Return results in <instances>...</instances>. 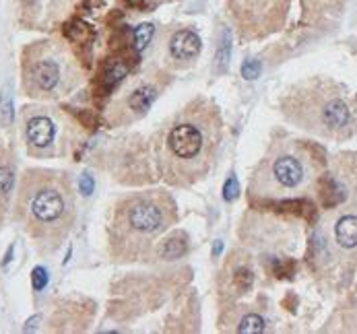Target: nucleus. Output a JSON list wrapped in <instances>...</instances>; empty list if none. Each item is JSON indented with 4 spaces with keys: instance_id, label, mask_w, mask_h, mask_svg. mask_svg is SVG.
I'll return each instance as SVG.
<instances>
[{
    "instance_id": "obj_3",
    "label": "nucleus",
    "mask_w": 357,
    "mask_h": 334,
    "mask_svg": "<svg viewBox=\"0 0 357 334\" xmlns=\"http://www.w3.org/2000/svg\"><path fill=\"white\" fill-rule=\"evenodd\" d=\"M176 200L163 190L124 196L110 223V254L116 262H147L157 256L159 239L176 225Z\"/></svg>"
},
{
    "instance_id": "obj_7",
    "label": "nucleus",
    "mask_w": 357,
    "mask_h": 334,
    "mask_svg": "<svg viewBox=\"0 0 357 334\" xmlns=\"http://www.w3.org/2000/svg\"><path fill=\"white\" fill-rule=\"evenodd\" d=\"M291 0H225L227 13L244 40H260L279 32Z\"/></svg>"
},
{
    "instance_id": "obj_21",
    "label": "nucleus",
    "mask_w": 357,
    "mask_h": 334,
    "mask_svg": "<svg viewBox=\"0 0 357 334\" xmlns=\"http://www.w3.org/2000/svg\"><path fill=\"white\" fill-rule=\"evenodd\" d=\"M48 270L44 268V266H36L34 270H32V285H34V289L36 291H42L46 285H48Z\"/></svg>"
},
{
    "instance_id": "obj_18",
    "label": "nucleus",
    "mask_w": 357,
    "mask_h": 334,
    "mask_svg": "<svg viewBox=\"0 0 357 334\" xmlns=\"http://www.w3.org/2000/svg\"><path fill=\"white\" fill-rule=\"evenodd\" d=\"M153 36H155V25H153V23H143V25H139V27L133 32L135 50H137V52H143V50L151 44Z\"/></svg>"
},
{
    "instance_id": "obj_9",
    "label": "nucleus",
    "mask_w": 357,
    "mask_h": 334,
    "mask_svg": "<svg viewBox=\"0 0 357 334\" xmlns=\"http://www.w3.org/2000/svg\"><path fill=\"white\" fill-rule=\"evenodd\" d=\"M200 38L192 29H178L168 40V58L174 67H188L192 64L200 54Z\"/></svg>"
},
{
    "instance_id": "obj_26",
    "label": "nucleus",
    "mask_w": 357,
    "mask_h": 334,
    "mask_svg": "<svg viewBox=\"0 0 357 334\" xmlns=\"http://www.w3.org/2000/svg\"><path fill=\"white\" fill-rule=\"evenodd\" d=\"M155 3H172V0H155Z\"/></svg>"
},
{
    "instance_id": "obj_16",
    "label": "nucleus",
    "mask_w": 357,
    "mask_h": 334,
    "mask_svg": "<svg viewBox=\"0 0 357 334\" xmlns=\"http://www.w3.org/2000/svg\"><path fill=\"white\" fill-rule=\"evenodd\" d=\"M229 54H231V36L227 27H221L219 32V44H217V73H223L229 64Z\"/></svg>"
},
{
    "instance_id": "obj_23",
    "label": "nucleus",
    "mask_w": 357,
    "mask_h": 334,
    "mask_svg": "<svg viewBox=\"0 0 357 334\" xmlns=\"http://www.w3.org/2000/svg\"><path fill=\"white\" fill-rule=\"evenodd\" d=\"M238 194H240L238 180H235V176H229V180L225 182V188H223V198H225L227 202H231V200L238 198Z\"/></svg>"
},
{
    "instance_id": "obj_20",
    "label": "nucleus",
    "mask_w": 357,
    "mask_h": 334,
    "mask_svg": "<svg viewBox=\"0 0 357 334\" xmlns=\"http://www.w3.org/2000/svg\"><path fill=\"white\" fill-rule=\"evenodd\" d=\"M15 188V176L9 167L0 165V196H7Z\"/></svg>"
},
{
    "instance_id": "obj_15",
    "label": "nucleus",
    "mask_w": 357,
    "mask_h": 334,
    "mask_svg": "<svg viewBox=\"0 0 357 334\" xmlns=\"http://www.w3.org/2000/svg\"><path fill=\"white\" fill-rule=\"evenodd\" d=\"M186 250H188L186 235H184V233H174L168 241H163V243L157 248V258L176 260V258H180Z\"/></svg>"
},
{
    "instance_id": "obj_8",
    "label": "nucleus",
    "mask_w": 357,
    "mask_h": 334,
    "mask_svg": "<svg viewBox=\"0 0 357 334\" xmlns=\"http://www.w3.org/2000/svg\"><path fill=\"white\" fill-rule=\"evenodd\" d=\"M157 97V89L153 85H139L133 91H126L122 97H118L112 106L110 112V122L116 126H124L128 122L139 120L141 116H145L151 108V104Z\"/></svg>"
},
{
    "instance_id": "obj_1",
    "label": "nucleus",
    "mask_w": 357,
    "mask_h": 334,
    "mask_svg": "<svg viewBox=\"0 0 357 334\" xmlns=\"http://www.w3.org/2000/svg\"><path fill=\"white\" fill-rule=\"evenodd\" d=\"M223 143L219 108L192 99L153 136V153L161 180L174 188H188L209 176Z\"/></svg>"
},
{
    "instance_id": "obj_12",
    "label": "nucleus",
    "mask_w": 357,
    "mask_h": 334,
    "mask_svg": "<svg viewBox=\"0 0 357 334\" xmlns=\"http://www.w3.org/2000/svg\"><path fill=\"white\" fill-rule=\"evenodd\" d=\"M318 192H320L322 204L326 208L336 206V204H341L347 198V186L341 180H336L332 174L320 176V180H318Z\"/></svg>"
},
{
    "instance_id": "obj_4",
    "label": "nucleus",
    "mask_w": 357,
    "mask_h": 334,
    "mask_svg": "<svg viewBox=\"0 0 357 334\" xmlns=\"http://www.w3.org/2000/svg\"><path fill=\"white\" fill-rule=\"evenodd\" d=\"M281 112L322 139L347 141L357 132V95L332 79L314 77L293 85L281 99Z\"/></svg>"
},
{
    "instance_id": "obj_6",
    "label": "nucleus",
    "mask_w": 357,
    "mask_h": 334,
    "mask_svg": "<svg viewBox=\"0 0 357 334\" xmlns=\"http://www.w3.org/2000/svg\"><path fill=\"white\" fill-rule=\"evenodd\" d=\"M79 71L65 46L44 40L23 52V89L36 99H56L73 91Z\"/></svg>"
},
{
    "instance_id": "obj_22",
    "label": "nucleus",
    "mask_w": 357,
    "mask_h": 334,
    "mask_svg": "<svg viewBox=\"0 0 357 334\" xmlns=\"http://www.w3.org/2000/svg\"><path fill=\"white\" fill-rule=\"evenodd\" d=\"M260 71H262V64L258 60H246L242 64V77L248 79V81H254L260 75Z\"/></svg>"
},
{
    "instance_id": "obj_11",
    "label": "nucleus",
    "mask_w": 357,
    "mask_h": 334,
    "mask_svg": "<svg viewBox=\"0 0 357 334\" xmlns=\"http://www.w3.org/2000/svg\"><path fill=\"white\" fill-rule=\"evenodd\" d=\"M347 5V0H301V15L308 23H320L336 17Z\"/></svg>"
},
{
    "instance_id": "obj_19",
    "label": "nucleus",
    "mask_w": 357,
    "mask_h": 334,
    "mask_svg": "<svg viewBox=\"0 0 357 334\" xmlns=\"http://www.w3.org/2000/svg\"><path fill=\"white\" fill-rule=\"evenodd\" d=\"M238 330L240 332H262L264 330V320L256 313H248V315L242 318Z\"/></svg>"
},
{
    "instance_id": "obj_14",
    "label": "nucleus",
    "mask_w": 357,
    "mask_h": 334,
    "mask_svg": "<svg viewBox=\"0 0 357 334\" xmlns=\"http://www.w3.org/2000/svg\"><path fill=\"white\" fill-rule=\"evenodd\" d=\"M62 34H65V38L71 42V44H75V46H91V42L95 40V32H93V27L91 25H87L85 21H81V19H71L65 27H62Z\"/></svg>"
},
{
    "instance_id": "obj_2",
    "label": "nucleus",
    "mask_w": 357,
    "mask_h": 334,
    "mask_svg": "<svg viewBox=\"0 0 357 334\" xmlns=\"http://www.w3.org/2000/svg\"><path fill=\"white\" fill-rule=\"evenodd\" d=\"M15 219L38 248L46 252L60 248L77 219V196L69 174L27 169L15 200Z\"/></svg>"
},
{
    "instance_id": "obj_25",
    "label": "nucleus",
    "mask_w": 357,
    "mask_h": 334,
    "mask_svg": "<svg viewBox=\"0 0 357 334\" xmlns=\"http://www.w3.org/2000/svg\"><path fill=\"white\" fill-rule=\"evenodd\" d=\"M3 114H5V120L11 122V102L9 97H5V104H3Z\"/></svg>"
},
{
    "instance_id": "obj_24",
    "label": "nucleus",
    "mask_w": 357,
    "mask_h": 334,
    "mask_svg": "<svg viewBox=\"0 0 357 334\" xmlns=\"http://www.w3.org/2000/svg\"><path fill=\"white\" fill-rule=\"evenodd\" d=\"M79 188H81V194H83V196H89V194L93 192V178H91L89 174L81 176V184H79Z\"/></svg>"
},
{
    "instance_id": "obj_5",
    "label": "nucleus",
    "mask_w": 357,
    "mask_h": 334,
    "mask_svg": "<svg viewBox=\"0 0 357 334\" xmlns=\"http://www.w3.org/2000/svg\"><path fill=\"white\" fill-rule=\"evenodd\" d=\"M324 151L306 141H277L258 163L252 178V192L262 198H283L303 192L318 167L324 165Z\"/></svg>"
},
{
    "instance_id": "obj_17",
    "label": "nucleus",
    "mask_w": 357,
    "mask_h": 334,
    "mask_svg": "<svg viewBox=\"0 0 357 334\" xmlns=\"http://www.w3.org/2000/svg\"><path fill=\"white\" fill-rule=\"evenodd\" d=\"M252 283H254V274H252V270H250V268H246V266H238V268H233L229 289H231L235 295L246 293V291L252 287Z\"/></svg>"
},
{
    "instance_id": "obj_13",
    "label": "nucleus",
    "mask_w": 357,
    "mask_h": 334,
    "mask_svg": "<svg viewBox=\"0 0 357 334\" xmlns=\"http://www.w3.org/2000/svg\"><path fill=\"white\" fill-rule=\"evenodd\" d=\"M334 241L343 250L357 248V215H343L334 225Z\"/></svg>"
},
{
    "instance_id": "obj_10",
    "label": "nucleus",
    "mask_w": 357,
    "mask_h": 334,
    "mask_svg": "<svg viewBox=\"0 0 357 334\" xmlns=\"http://www.w3.org/2000/svg\"><path fill=\"white\" fill-rule=\"evenodd\" d=\"M56 132L54 118L44 112H34L25 118V139L34 151H48L56 141Z\"/></svg>"
}]
</instances>
